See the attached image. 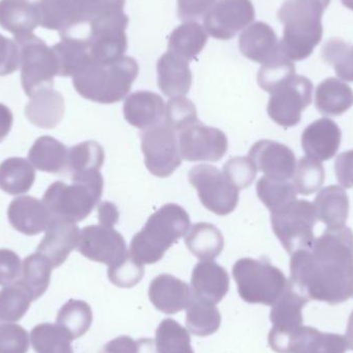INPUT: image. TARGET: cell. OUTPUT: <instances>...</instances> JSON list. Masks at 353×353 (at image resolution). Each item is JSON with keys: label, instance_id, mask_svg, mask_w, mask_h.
Listing matches in <instances>:
<instances>
[{"label": "cell", "instance_id": "obj_3", "mask_svg": "<svg viewBox=\"0 0 353 353\" xmlns=\"http://www.w3.org/2000/svg\"><path fill=\"white\" fill-rule=\"evenodd\" d=\"M190 228V217L184 208L167 203L152 214L130 242V253L142 265H153Z\"/></svg>", "mask_w": 353, "mask_h": 353}, {"label": "cell", "instance_id": "obj_34", "mask_svg": "<svg viewBox=\"0 0 353 353\" xmlns=\"http://www.w3.org/2000/svg\"><path fill=\"white\" fill-rule=\"evenodd\" d=\"M184 241L188 250L201 261H213L224 248L221 232L207 222L193 224Z\"/></svg>", "mask_w": 353, "mask_h": 353}, {"label": "cell", "instance_id": "obj_23", "mask_svg": "<svg viewBox=\"0 0 353 353\" xmlns=\"http://www.w3.org/2000/svg\"><path fill=\"white\" fill-rule=\"evenodd\" d=\"M192 290L188 284L170 274H161L151 281L149 299L165 314H176L188 307Z\"/></svg>", "mask_w": 353, "mask_h": 353}, {"label": "cell", "instance_id": "obj_20", "mask_svg": "<svg viewBox=\"0 0 353 353\" xmlns=\"http://www.w3.org/2000/svg\"><path fill=\"white\" fill-rule=\"evenodd\" d=\"M239 48L245 57L261 64L283 54L275 31L263 21L252 23L241 33Z\"/></svg>", "mask_w": 353, "mask_h": 353}, {"label": "cell", "instance_id": "obj_42", "mask_svg": "<svg viewBox=\"0 0 353 353\" xmlns=\"http://www.w3.org/2000/svg\"><path fill=\"white\" fill-rule=\"evenodd\" d=\"M105 163V151L94 141L80 143L68 149V167L70 175L99 171Z\"/></svg>", "mask_w": 353, "mask_h": 353}, {"label": "cell", "instance_id": "obj_50", "mask_svg": "<svg viewBox=\"0 0 353 353\" xmlns=\"http://www.w3.org/2000/svg\"><path fill=\"white\" fill-rule=\"evenodd\" d=\"M223 174L238 190L247 188L252 184L257 170L248 157H238L230 159L223 165Z\"/></svg>", "mask_w": 353, "mask_h": 353}, {"label": "cell", "instance_id": "obj_47", "mask_svg": "<svg viewBox=\"0 0 353 353\" xmlns=\"http://www.w3.org/2000/svg\"><path fill=\"white\" fill-rule=\"evenodd\" d=\"M294 185L300 194L310 195L323 186L325 179V168L321 161L310 157H303L296 163L294 171Z\"/></svg>", "mask_w": 353, "mask_h": 353}, {"label": "cell", "instance_id": "obj_1", "mask_svg": "<svg viewBox=\"0 0 353 353\" xmlns=\"http://www.w3.org/2000/svg\"><path fill=\"white\" fill-rule=\"evenodd\" d=\"M290 283L309 301L339 305L353 294V232L327 228L290 259Z\"/></svg>", "mask_w": 353, "mask_h": 353}, {"label": "cell", "instance_id": "obj_6", "mask_svg": "<svg viewBox=\"0 0 353 353\" xmlns=\"http://www.w3.org/2000/svg\"><path fill=\"white\" fill-rule=\"evenodd\" d=\"M126 0H39V25L60 37H82L91 20L112 10H124Z\"/></svg>", "mask_w": 353, "mask_h": 353}, {"label": "cell", "instance_id": "obj_45", "mask_svg": "<svg viewBox=\"0 0 353 353\" xmlns=\"http://www.w3.org/2000/svg\"><path fill=\"white\" fill-rule=\"evenodd\" d=\"M294 76L296 66L294 62L282 54L268 63L263 64L257 74V83L263 90L272 94Z\"/></svg>", "mask_w": 353, "mask_h": 353}, {"label": "cell", "instance_id": "obj_36", "mask_svg": "<svg viewBox=\"0 0 353 353\" xmlns=\"http://www.w3.org/2000/svg\"><path fill=\"white\" fill-rule=\"evenodd\" d=\"M186 329L193 335L207 337L213 335L221 325V315L213 303L195 296L186 308Z\"/></svg>", "mask_w": 353, "mask_h": 353}, {"label": "cell", "instance_id": "obj_38", "mask_svg": "<svg viewBox=\"0 0 353 353\" xmlns=\"http://www.w3.org/2000/svg\"><path fill=\"white\" fill-rule=\"evenodd\" d=\"M53 265L41 253L28 255L22 263V273L18 280L33 301L41 298L50 285Z\"/></svg>", "mask_w": 353, "mask_h": 353}, {"label": "cell", "instance_id": "obj_49", "mask_svg": "<svg viewBox=\"0 0 353 353\" xmlns=\"http://www.w3.org/2000/svg\"><path fill=\"white\" fill-rule=\"evenodd\" d=\"M145 275L144 265L138 263L132 255L108 269V277L114 285L120 288H132L140 283Z\"/></svg>", "mask_w": 353, "mask_h": 353}, {"label": "cell", "instance_id": "obj_48", "mask_svg": "<svg viewBox=\"0 0 353 353\" xmlns=\"http://www.w3.org/2000/svg\"><path fill=\"white\" fill-rule=\"evenodd\" d=\"M197 112L194 103L184 97H172L165 108L163 122L176 132L197 121Z\"/></svg>", "mask_w": 353, "mask_h": 353}, {"label": "cell", "instance_id": "obj_10", "mask_svg": "<svg viewBox=\"0 0 353 353\" xmlns=\"http://www.w3.org/2000/svg\"><path fill=\"white\" fill-rule=\"evenodd\" d=\"M316 221L314 205L305 199H296L271 213L274 234L290 255L312 246Z\"/></svg>", "mask_w": 353, "mask_h": 353}, {"label": "cell", "instance_id": "obj_30", "mask_svg": "<svg viewBox=\"0 0 353 353\" xmlns=\"http://www.w3.org/2000/svg\"><path fill=\"white\" fill-rule=\"evenodd\" d=\"M313 205L317 219L327 228L345 225L350 214V199L343 187L338 185L325 187L315 197Z\"/></svg>", "mask_w": 353, "mask_h": 353}, {"label": "cell", "instance_id": "obj_61", "mask_svg": "<svg viewBox=\"0 0 353 353\" xmlns=\"http://www.w3.org/2000/svg\"><path fill=\"white\" fill-rule=\"evenodd\" d=\"M352 298H353V294H352Z\"/></svg>", "mask_w": 353, "mask_h": 353}, {"label": "cell", "instance_id": "obj_19", "mask_svg": "<svg viewBox=\"0 0 353 353\" xmlns=\"http://www.w3.org/2000/svg\"><path fill=\"white\" fill-rule=\"evenodd\" d=\"M80 230L76 223L52 218L46 234L37 248L53 265L60 267L70 256L72 251L78 247Z\"/></svg>", "mask_w": 353, "mask_h": 353}, {"label": "cell", "instance_id": "obj_7", "mask_svg": "<svg viewBox=\"0 0 353 353\" xmlns=\"http://www.w3.org/2000/svg\"><path fill=\"white\" fill-rule=\"evenodd\" d=\"M232 276L241 299L248 304L273 306L288 286L283 272L267 259H239L232 268Z\"/></svg>", "mask_w": 353, "mask_h": 353}, {"label": "cell", "instance_id": "obj_51", "mask_svg": "<svg viewBox=\"0 0 353 353\" xmlns=\"http://www.w3.org/2000/svg\"><path fill=\"white\" fill-rule=\"evenodd\" d=\"M29 335L26 330L16 323L0 325V353H27Z\"/></svg>", "mask_w": 353, "mask_h": 353}, {"label": "cell", "instance_id": "obj_43", "mask_svg": "<svg viewBox=\"0 0 353 353\" xmlns=\"http://www.w3.org/2000/svg\"><path fill=\"white\" fill-rule=\"evenodd\" d=\"M31 344L37 353H74L72 340L56 323H41L31 331Z\"/></svg>", "mask_w": 353, "mask_h": 353}, {"label": "cell", "instance_id": "obj_14", "mask_svg": "<svg viewBox=\"0 0 353 353\" xmlns=\"http://www.w3.org/2000/svg\"><path fill=\"white\" fill-rule=\"evenodd\" d=\"M313 84L308 78L296 76L272 93L268 103V114L284 128L298 125L302 112L312 103Z\"/></svg>", "mask_w": 353, "mask_h": 353}, {"label": "cell", "instance_id": "obj_13", "mask_svg": "<svg viewBox=\"0 0 353 353\" xmlns=\"http://www.w3.org/2000/svg\"><path fill=\"white\" fill-rule=\"evenodd\" d=\"M308 302V299L288 281V288L274 303L270 314L273 327L270 331L268 341L274 352L286 353L290 338L303 327V309Z\"/></svg>", "mask_w": 353, "mask_h": 353}, {"label": "cell", "instance_id": "obj_25", "mask_svg": "<svg viewBox=\"0 0 353 353\" xmlns=\"http://www.w3.org/2000/svg\"><path fill=\"white\" fill-rule=\"evenodd\" d=\"M191 290L195 296L218 304L230 290V276L215 261H201L193 268Z\"/></svg>", "mask_w": 353, "mask_h": 353}, {"label": "cell", "instance_id": "obj_39", "mask_svg": "<svg viewBox=\"0 0 353 353\" xmlns=\"http://www.w3.org/2000/svg\"><path fill=\"white\" fill-rule=\"evenodd\" d=\"M92 309L84 301L70 300L58 312L57 325L72 341L84 336L92 325Z\"/></svg>", "mask_w": 353, "mask_h": 353}, {"label": "cell", "instance_id": "obj_59", "mask_svg": "<svg viewBox=\"0 0 353 353\" xmlns=\"http://www.w3.org/2000/svg\"><path fill=\"white\" fill-rule=\"evenodd\" d=\"M345 338L348 344V350H353V311L350 314V319H348Z\"/></svg>", "mask_w": 353, "mask_h": 353}, {"label": "cell", "instance_id": "obj_27", "mask_svg": "<svg viewBox=\"0 0 353 353\" xmlns=\"http://www.w3.org/2000/svg\"><path fill=\"white\" fill-rule=\"evenodd\" d=\"M159 89L170 97L187 94L192 85V72L189 61L172 52L163 54L157 62Z\"/></svg>", "mask_w": 353, "mask_h": 353}, {"label": "cell", "instance_id": "obj_18", "mask_svg": "<svg viewBox=\"0 0 353 353\" xmlns=\"http://www.w3.org/2000/svg\"><path fill=\"white\" fill-rule=\"evenodd\" d=\"M248 159L257 171L269 178L290 180L296 171V159L294 151L281 143L261 140L249 151Z\"/></svg>", "mask_w": 353, "mask_h": 353}, {"label": "cell", "instance_id": "obj_29", "mask_svg": "<svg viewBox=\"0 0 353 353\" xmlns=\"http://www.w3.org/2000/svg\"><path fill=\"white\" fill-rule=\"evenodd\" d=\"M37 4L28 0H1L0 26L14 37L31 34L39 25Z\"/></svg>", "mask_w": 353, "mask_h": 353}, {"label": "cell", "instance_id": "obj_4", "mask_svg": "<svg viewBox=\"0 0 353 353\" xmlns=\"http://www.w3.org/2000/svg\"><path fill=\"white\" fill-rule=\"evenodd\" d=\"M138 74V62L132 57L124 56L112 63L91 62L72 77V85L84 99L110 105L125 99Z\"/></svg>", "mask_w": 353, "mask_h": 353}, {"label": "cell", "instance_id": "obj_46", "mask_svg": "<svg viewBox=\"0 0 353 353\" xmlns=\"http://www.w3.org/2000/svg\"><path fill=\"white\" fill-rule=\"evenodd\" d=\"M321 56L334 66L340 80L353 82V46L341 39H332L323 46Z\"/></svg>", "mask_w": 353, "mask_h": 353}, {"label": "cell", "instance_id": "obj_28", "mask_svg": "<svg viewBox=\"0 0 353 353\" xmlns=\"http://www.w3.org/2000/svg\"><path fill=\"white\" fill-rule=\"evenodd\" d=\"M347 350L344 336L303 325L290 338L286 353H346Z\"/></svg>", "mask_w": 353, "mask_h": 353}, {"label": "cell", "instance_id": "obj_56", "mask_svg": "<svg viewBox=\"0 0 353 353\" xmlns=\"http://www.w3.org/2000/svg\"><path fill=\"white\" fill-rule=\"evenodd\" d=\"M336 175L343 188L353 187V150L341 153L336 159Z\"/></svg>", "mask_w": 353, "mask_h": 353}, {"label": "cell", "instance_id": "obj_12", "mask_svg": "<svg viewBox=\"0 0 353 353\" xmlns=\"http://www.w3.org/2000/svg\"><path fill=\"white\" fill-rule=\"evenodd\" d=\"M176 132L165 122L141 132L145 165L152 175L167 178L182 163Z\"/></svg>", "mask_w": 353, "mask_h": 353}, {"label": "cell", "instance_id": "obj_2", "mask_svg": "<svg viewBox=\"0 0 353 353\" xmlns=\"http://www.w3.org/2000/svg\"><path fill=\"white\" fill-rule=\"evenodd\" d=\"M331 0H285L278 10L284 25L280 49L292 61L310 57L323 37V14Z\"/></svg>", "mask_w": 353, "mask_h": 353}, {"label": "cell", "instance_id": "obj_21", "mask_svg": "<svg viewBox=\"0 0 353 353\" xmlns=\"http://www.w3.org/2000/svg\"><path fill=\"white\" fill-rule=\"evenodd\" d=\"M342 132L338 124L329 118L316 120L302 134V147L307 157L327 161L337 154Z\"/></svg>", "mask_w": 353, "mask_h": 353}, {"label": "cell", "instance_id": "obj_44", "mask_svg": "<svg viewBox=\"0 0 353 353\" xmlns=\"http://www.w3.org/2000/svg\"><path fill=\"white\" fill-rule=\"evenodd\" d=\"M26 288L17 281L0 290V321L6 323L19 321L30 308L32 302Z\"/></svg>", "mask_w": 353, "mask_h": 353}, {"label": "cell", "instance_id": "obj_11", "mask_svg": "<svg viewBox=\"0 0 353 353\" xmlns=\"http://www.w3.org/2000/svg\"><path fill=\"white\" fill-rule=\"evenodd\" d=\"M188 180L203 207L216 215H228L238 205V189L214 165H195L189 171Z\"/></svg>", "mask_w": 353, "mask_h": 353}, {"label": "cell", "instance_id": "obj_52", "mask_svg": "<svg viewBox=\"0 0 353 353\" xmlns=\"http://www.w3.org/2000/svg\"><path fill=\"white\" fill-rule=\"evenodd\" d=\"M101 353H157L154 340L150 338L134 340L130 336H120L108 342Z\"/></svg>", "mask_w": 353, "mask_h": 353}, {"label": "cell", "instance_id": "obj_60", "mask_svg": "<svg viewBox=\"0 0 353 353\" xmlns=\"http://www.w3.org/2000/svg\"><path fill=\"white\" fill-rule=\"evenodd\" d=\"M344 6L353 10V0H341Z\"/></svg>", "mask_w": 353, "mask_h": 353}, {"label": "cell", "instance_id": "obj_37", "mask_svg": "<svg viewBox=\"0 0 353 353\" xmlns=\"http://www.w3.org/2000/svg\"><path fill=\"white\" fill-rule=\"evenodd\" d=\"M35 181V169L22 157H10L0 165V189L10 195L24 194Z\"/></svg>", "mask_w": 353, "mask_h": 353}, {"label": "cell", "instance_id": "obj_58", "mask_svg": "<svg viewBox=\"0 0 353 353\" xmlns=\"http://www.w3.org/2000/svg\"><path fill=\"white\" fill-rule=\"evenodd\" d=\"M14 116L10 108L3 103H0V143L8 136L12 128Z\"/></svg>", "mask_w": 353, "mask_h": 353}, {"label": "cell", "instance_id": "obj_33", "mask_svg": "<svg viewBox=\"0 0 353 353\" xmlns=\"http://www.w3.org/2000/svg\"><path fill=\"white\" fill-rule=\"evenodd\" d=\"M68 149L56 139L43 136L37 139L28 153L34 169L45 173H61L68 167Z\"/></svg>", "mask_w": 353, "mask_h": 353}, {"label": "cell", "instance_id": "obj_22", "mask_svg": "<svg viewBox=\"0 0 353 353\" xmlns=\"http://www.w3.org/2000/svg\"><path fill=\"white\" fill-rule=\"evenodd\" d=\"M8 219L17 232L37 236L47 230L52 216L43 201L24 195L12 199L8 205Z\"/></svg>", "mask_w": 353, "mask_h": 353}, {"label": "cell", "instance_id": "obj_57", "mask_svg": "<svg viewBox=\"0 0 353 353\" xmlns=\"http://www.w3.org/2000/svg\"><path fill=\"white\" fill-rule=\"evenodd\" d=\"M99 224L108 228H113L119 220V211L115 203L103 201L99 207Z\"/></svg>", "mask_w": 353, "mask_h": 353}, {"label": "cell", "instance_id": "obj_53", "mask_svg": "<svg viewBox=\"0 0 353 353\" xmlns=\"http://www.w3.org/2000/svg\"><path fill=\"white\" fill-rule=\"evenodd\" d=\"M22 273V263L16 252L0 249V285L8 286L18 281Z\"/></svg>", "mask_w": 353, "mask_h": 353}, {"label": "cell", "instance_id": "obj_31", "mask_svg": "<svg viewBox=\"0 0 353 353\" xmlns=\"http://www.w3.org/2000/svg\"><path fill=\"white\" fill-rule=\"evenodd\" d=\"M61 41L52 47L58 63V76L74 77L91 63L88 45L82 37H60Z\"/></svg>", "mask_w": 353, "mask_h": 353}, {"label": "cell", "instance_id": "obj_16", "mask_svg": "<svg viewBox=\"0 0 353 353\" xmlns=\"http://www.w3.org/2000/svg\"><path fill=\"white\" fill-rule=\"evenodd\" d=\"M78 250L83 256L113 267L130 255L123 236L114 228L89 225L80 230Z\"/></svg>", "mask_w": 353, "mask_h": 353}, {"label": "cell", "instance_id": "obj_5", "mask_svg": "<svg viewBox=\"0 0 353 353\" xmlns=\"http://www.w3.org/2000/svg\"><path fill=\"white\" fill-rule=\"evenodd\" d=\"M72 184L57 181L50 185L43 203L52 218L79 223L92 213L101 201L103 179L99 171L72 176Z\"/></svg>", "mask_w": 353, "mask_h": 353}, {"label": "cell", "instance_id": "obj_54", "mask_svg": "<svg viewBox=\"0 0 353 353\" xmlns=\"http://www.w3.org/2000/svg\"><path fill=\"white\" fill-rule=\"evenodd\" d=\"M20 66V48L12 39L0 34V77L16 72Z\"/></svg>", "mask_w": 353, "mask_h": 353}, {"label": "cell", "instance_id": "obj_17", "mask_svg": "<svg viewBox=\"0 0 353 353\" xmlns=\"http://www.w3.org/2000/svg\"><path fill=\"white\" fill-rule=\"evenodd\" d=\"M254 18L251 0H219L203 17V24L210 37L228 41L252 24Z\"/></svg>", "mask_w": 353, "mask_h": 353}, {"label": "cell", "instance_id": "obj_32", "mask_svg": "<svg viewBox=\"0 0 353 353\" xmlns=\"http://www.w3.org/2000/svg\"><path fill=\"white\" fill-rule=\"evenodd\" d=\"M352 105V89L340 79H325L317 87L315 92V107L323 115H342Z\"/></svg>", "mask_w": 353, "mask_h": 353}, {"label": "cell", "instance_id": "obj_15", "mask_svg": "<svg viewBox=\"0 0 353 353\" xmlns=\"http://www.w3.org/2000/svg\"><path fill=\"white\" fill-rule=\"evenodd\" d=\"M179 150L181 157L189 163H216L228 152V137L215 128H210L199 120L180 130Z\"/></svg>", "mask_w": 353, "mask_h": 353}, {"label": "cell", "instance_id": "obj_26", "mask_svg": "<svg viewBox=\"0 0 353 353\" xmlns=\"http://www.w3.org/2000/svg\"><path fill=\"white\" fill-rule=\"evenodd\" d=\"M65 103L61 93L53 88L37 91L25 107L30 123L43 130H53L63 119Z\"/></svg>", "mask_w": 353, "mask_h": 353}, {"label": "cell", "instance_id": "obj_35", "mask_svg": "<svg viewBox=\"0 0 353 353\" xmlns=\"http://www.w3.org/2000/svg\"><path fill=\"white\" fill-rule=\"evenodd\" d=\"M207 31L196 21H188L174 29L169 39V51L187 61H192L205 48Z\"/></svg>", "mask_w": 353, "mask_h": 353}, {"label": "cell", "instance_id": "obj_40", "mask_svg": "<svg viewBox=\"0 0 353 353\" xmlns=\"http://www.w3.org/2000/svg\"><path fill=\"white\" fill-rule=\"evenodd\" d=\"M256 192L261 203L271 211V213L296 201L298 195L294 183L265 176L259 179L257 182Z\"/></svg>", "mask_w": 353, "mask_h": 353}, {"label": "cell", "instance_id": "obj_55", "mask_svg": "<svg viewBox=\"0 0 353 353\" xmlns=\"http://www.w3.org/2000/svg\"><path fill=\"white\" fill-rule=\"evenodd\" d=\"M219 0H176L178 16L184 22L205 17Z\"/></svg>", "mask_w": 353, "mask_h": 353}, {"label": "cell", "instance_id": "obj_24", "mask_svg": "<svg viewBox=\"0 0 353 353\" xmlns=\"http://www.w3.org/2000/svg\"><path fill=\"white\" fill-rule=\"evenodd\" d=\"M123 113L130 125L139 130H148L165 120V101L152 91H137L125 99Z\"/></svg>", "mask_w": 353, "mask_h": 353}, {"label": "cell", "instance_id": "obj_8", "mask_svg": "<svg viewBox=\"0 0 353 353\" xmlns=\"http://www.w3.org/2000/svg\"><path fill=\"white\" fill-rule=\"evenodd\" d=\"M128 17L123 10H107L95 17L85 29L91 59L95 63H112L124 57L128 50Z\"/></svg>", "mask_w": 353, "mask_h": 353}, {"label": "cell", "instance_id": "obj_9", "mask_svg": "<svg viewBox=\"0 0 353 353\" xmlns=\"http://www.w3.org/2000/svg\"><path fill=\"white\" fill-rule=\"evenodd\" d=\"M20 48L21 84L27 97L41 89L53 88L58 63L52 47L37 35L14 37Z\"/></svg>", "mask_w": 353, "mask_h": 353}, {"label": "cell", "instance_id": "obj_41", "mask_svg": "<svg viewBox=\"0 0 353 353\" xmlns=\"http://www.w3.org/2000/svg\"><path fill=\"white\" fill-rule=\"evenodd\" d=\"M154 342L157 353H194L188 331L172 319L161 321Z\"/></svg>", "mask_w": 353, "mask_h": 353}]
</instances>
